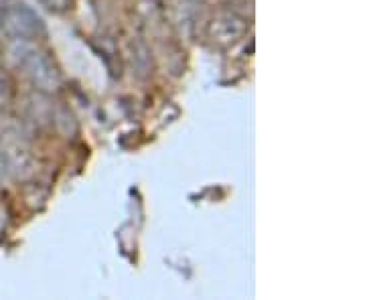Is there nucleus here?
<instances>
[{"label":"nucleus","instance_id":"nucleus-5","mask_svg":"<svg viewBox=\"0 0 365 300\" xmlns=\"http://www.w3.org/2000/svg\"><path fill=\"white\" fill-rule=\"evenodd\" d=\"M9 169H11L9 158H6V155H0V181L9 175Z\"/></svg>","mask_w":365,"mask_h":300},{"label":"nucleus","instance_id":"nucleus-4","mask_svg":"<svg viewBox=\"0 0 365 300\" xmlns=\"http://www.w3.org/2000/svg\"><path fill=\"white\" fill-rule=\"evenodd\" d=\"M43 6H47L53 13H66L71 6V0H39Z\"/></svg>","mask_w":365,"mask_h":300},{"label":"nucleus","instance_id":"nucleus-2","mask_svg":"<svg viewBox=\"0 0 365 300\" xmlns=\"http://www.w3.org/2000/svg\"><path fill=\"white\" fill-rule=\"evenodd\" d=\"M0 31L9 39L37 41L47 35V26L37 11H33L25 2H13L0 14Z\"/></svg>","mask_w":365,"mask_h":300},{"label":"nucleus","instance_id":"nucleus-1","mask_svg":"<svg viewBox=\"0 0 365 300\" xmlns=\"http://www.w3.org/2000/svg\"><path fill=\"white\" fill-rule=\"evenodd\" d=\"M9 59L41 92L53 93L61 88V76L55 63L49 59V55L33 47V41L13 39L9 47Z\"/></svg>","mask_w":365,"mask_h":300},{"label":"nucleus","instance_id":"nucleus-3","mask_svg":"<svg viewBox=\"0 0 365 300\" xmlns=\"http://www.w3.org/2000/svg\"><path fill=\"white\" fill-rule=\"evenodd\" d=\"M246 21L240 19L237 14L234 13H222L217 14L211 25H209V35L213 43H220V45H230V43H235L240 39L244 33H246Z\"/></svg>","mask_w":365,"mask_h":300},{"label":"nucleus","instance_id":"nucleus-6","mask_svg":"<svg viewBox=\"0 0 365 300\" xmlns=\"http://www.w3.org/2000/svg\"><path fill=\"white\" fill-rule=\"evenodd\" d=\"M0 14H2V11H0Z\"/></svg>","mask_w":365,"mask_h":300}]
</instances>
